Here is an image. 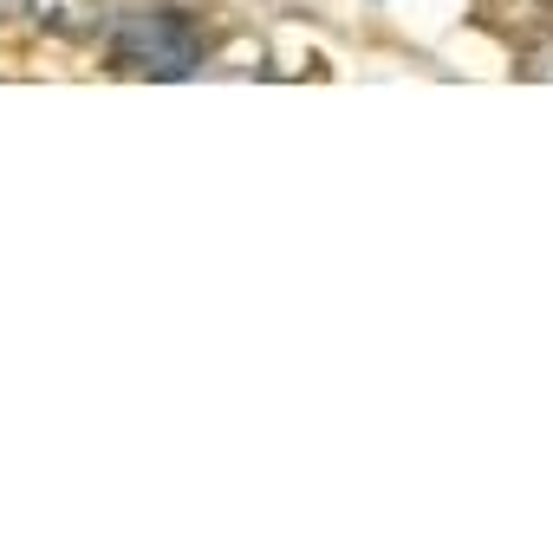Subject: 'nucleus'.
Listing matches in <instances>:
<instances>
[{"mask_svg":"<svg viewBox=\"0 0 553 559\" xmlns=\"http://www.w3.org/2000/svg\"><path fill=\"white\" fill-rule=\"evenodd\" d=\"M105 59L125 79H196L202 72V33L189 13L163 0H131L105 20Z\"/></svg>","mask_w":553,"mask_h":559,"instance_id":"f257e3e1","label":"nucleus"},{"mask_svg":"<svg viewBox=\"0 0 553 559\" xmlns=\"http://www.w3.org/2000/svg\"><path fill=\"white\" fill-rule=\"evenodd\" d=\"M20 13L52 39H92L105 26V0H26Z\"/></svg>","mask_w":553,"mask_h":559,"instance_id":"f03ea898","label":"nucleus"},{"mask_svg":"<svg viewBox=\"0 0 553 559\" xmlns=\"http://www.w3.org/2000/svg\"><path fill=\"white\" fill-rule=\"evenodd\" d=\"M528 85H553V33H541V39H528L521 46V66H515Z\"/></svg>","mask_w":553,"mask_h":559,"instance_id":"7ed1b4c3","label":"nucleus"},{"mask_svg":"<svg viewBox=\"0 0 553 559\" xmlns=\"http://www.w3.org/2000/svg\"><path fill=\"white\" fill-rule=\"evenodd\" d=\"M20 7H26V0H0V26H7V20H20Z\"/></svg>","mask_w":553,"mask_h":559,"instance_id":"20e7f679","label":"nucleus"}]
</instances>
